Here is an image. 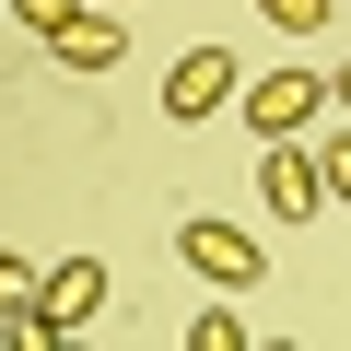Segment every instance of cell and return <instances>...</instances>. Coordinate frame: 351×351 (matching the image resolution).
<instances>
[{"label": "cell", "instance_id": "cell-1", "mask_svg": "<svg viewBox=\"0 0 351 351\" xmlns=\"http://www.w3.org/2000/svg\"><path fill=\"white\" fill-rule=\"evenodd\" d=\"M234 106H246V141H304L316 106H328V71H258Z\"/></svg>", "mask_w": 351, "mask_h": 351}, {"label": "cell", "instance_id": "cell-2", "mask_svg": "<svg viewBox=\"0 0 351 351\" xmlns=\"http://www.w3.org/2000/svg\"><path fill=\"white\" fill-rule=\"evenodd\" d=\"M176 246H188V269H199V281H223V293H246V281L269 269V246H258L246 223H223V211H199V223H176Z\"/></svg>", "mask_w": 351, "mask_h": 351}, {"label": "cell", "instance_id": "cell-3", "mask_svg": "<svg viewBox=\"0 0 351 351\" xmlns=\"http://www.w3.org/2000/svg\"><path fill=\"white\" fill-rule=\"evenodd\" d=\"M234 94H246V82H234V47H188V59L164 71V117H176V129H199V117H223Z\"/></svg>", "mask_w": 351, "mask_h": 351}, {"label": "cell", "instance_id": "cell-4", "mask_svg": "<svg viewBox=\"0 0 351 351\" xmlns=\"http://www.w3.org/2000/svg\"><path fill=\"white\" fill-rule=\"evenodd\" d=\"M258 199H269V223H304L328 188H316V152L304 141H258Z\"/></svg>", "mask_w": 351, "mask_h": 351}, {"label": "cell", "instance_id": "cell-5", "mask_svg": "<svg viewBox=\"0 0 351 351\" xmlns=\"http://www.w3.org/2000/svg\"><path fill=\"white\" fill-rule=\"evenodd\" d=\"M47 47H59L71 71H117V59H129V36H117V12H71V24L47 36Z\"/></svg>", "mask_w": 351, "mask_h": 351}, {"label": "cell", "instance_id": "cell-6", "mask_svg": "<svg viewBox=\"0 0 351 351\" xmlns=\"http://www.w3.org/2000/svg\"><path fill=\"white\" fill-rule=\"evenodd\" d=\"M36 304H47V316H71V328H82V316H94V304H106V258H59V269H47V281H36Z\"/></svg>", "mask_w": 351, "mask_h": 351}, {"label": "cell", "instance_id": "cell-7", "mask_svg": "<svg viewBox=\"0 0 351 351\" xmlns=\"http://www.w3.org/2000/svg\"><path fill=\"white\" fill-rule=\"evenodd\" d=\"M0 339H12V351H71V339H82V328H71V316H47V304H36V293H24V304H12V316H0Z\"/></svg>", "mask_w": 351, "mask_h": 351}, {"label": "cell", "instance_id": "cell-8", "mask_svg": "<svg viewBox=\"0 0 351 351\" xmlns=\"http://www.w3.org/2000/svg\"><path fill=\"white\" fill-rule=\"evenodd\" d=\"M176 339H188V351H246V339H258V328H246V316H223V304H211V316H188V328H176Z\"/></svg>", "mask_w": 351, "mask_h": 351}, {"label": "cell", "instance_id": "cell-9", "mask_svg": "<svg viewBox=\"0 0 351 351\" xmlns=\"http://www.w3.org/2000/svg\"><path fill=\"white\" fill-rule=\"evenodd\" d=\"M316 188H328V199L351 211V141H316Z\"/></svg>", "mask_w": 351, "mask_h": 351}, {"label": "cell", "instance_id": "cell-10", "mask_svg": "<svg viewBox=\"0 0 351 351\" xmlns=\"http://www.w3.org/2000/svg\"><path fill=\"white\" fill-rule=\"evenodd\" d=\"M258 12H269L281 36H316V24H328V0H258Z\"/></svg>", "mask_w": 351, "mask_h": 351}, {"label": "cell", "instance_id": "cell-11", "mask_svg": "<svg viewBox=\"0 0 351 351\" xmlns=\"http://www.w3.org/2000/svg\"><path fill=\"white\" fill-rule=\"evenodd\" d=\"M12 24H24V36H36V47H47V36H59V24H71V0H12Z\"/></svg>", "mask_w": 351, "mask_h": 351}, {"label": "cell", "instance_id": "cell-12", "mask_svg": "<svg viewBox=\"0 0 351 351\" xmlns=\"http://www.w3.org/2000/svg\"><path fill=\"white\" fill-rule=\"evenodd\" d=\"M24 293H36V269H24V258H12V246H0V316H12V304H24Z\"/></svg>", "mask_w": 351, "mask_h": 351}, {"label": "cell", "instance_id": "cell-13", "mask_svg": "<svg viewBox=\"0 0 351 351\" xmlns=\"http://www.w3.org/2000/svg\"><path fill=\"white\" fill-rule=\"evenodd\" d=\"M328 106H339V117H351V59H339V71H328Z\"/></svg>", "mask_w": 351, "mask_h": 351}]
</instances>
